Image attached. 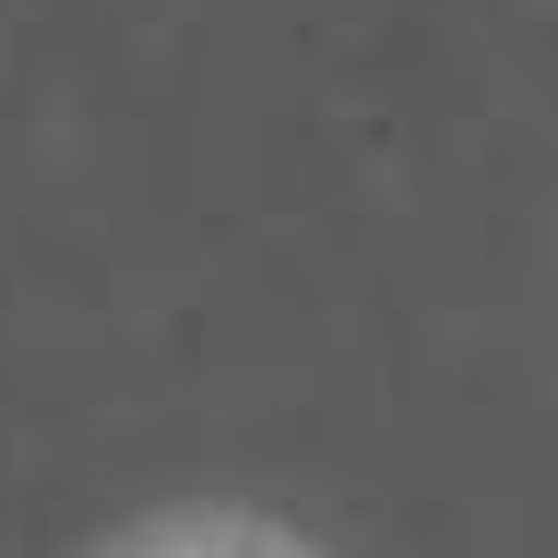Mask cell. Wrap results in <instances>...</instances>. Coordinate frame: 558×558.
Returning a JSON list of instances; mask_svg holds the SVG:
<instances>
[{
  "mask_svg": "<svg viewBox=\"0 0 558 558\" xmlns=\"http://www.w3.org/2000/svg\"><path fill=\"white\" fill-rule=\"evenodd\" d=\"M96 558H322L298 523H274V511H226V499H203V511H155V523H131V535H108Z\"/></svg>",
  "mask_w": 558,
  "mask_h": 558,
  "instance_id": "cell-1",
  "label": "cell"
}]
</instances>
